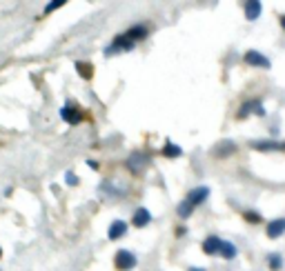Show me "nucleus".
<instances>
[{
    "label": "nucleus",
    "instance_id": "nucleus-1",
    "mask_svg": "<svg viewBox=\"0 0 285 271\" xmlns=\"http://www.w3.org/2000/svg\"><path fill=\"white\" fill-rule=\"evenodd\" d=\"M134 42L127 33H118V36L111 40V44L105 49V56H116V54H125V52H132L134 49Z\"/></svg>",
    "mask_w": 285,
    "mask_h": 271
},
{
    "label": "nucleus",
    "instance_id": "nucleus-2",
    "mask_svg": "<svg viewBox=\"0 0 285 271\" xmlns=\"http://www.w3.org/2000/svg\"><path fill=\"white\" fill-rule=\"evenodd\" d=\"M60 118L67 122V125H78V122H83L85 120V111L78 107L74 100H69L63 109H60Z\"/></svg>",
    "mask_w": 285,
    "mask_h": 271
},
{
    "label": "nucleus",
    "instance_id": "nucleus-3",
    "mask_svg": "<svg viewBox=\"0 0 285 271\" xmlns=\"http://www.w3.org/2000/svg\"><path fill=\"white\" fill-rule=\"evenodd\" d=\"M136 256H134L132 251H127V249H120L118 253L114 256V264H116V269L118 271H132L134 267H136Z\"/></svg>",
    "mask_w": 285,
    "mask_h": 271
},
{
    "label": "nucleus",
    "instance_id": "nucleus-4",
    "mask_svg": "<svg viewBox=\"0 0 285 271\" xmlns=\"http://www.w3.org/2000/svg\"><path fill=\"white\" fill-rule=\"evenodd\" d=\"M147 165H149V158L145 156V154H132L130 158H127V162H125V167L130 169L134 176H141L143 169L147 167Z\"/></svg>",
    "mask_w": 285,
    "mask_h": 271
},
{
    "label": "nucleus",
    "instance_id": "nucleus-5",
    "mask_svg": "<svg viewBox=\"0 0 285 271\" xmlns=\"http://www.w3.org/2000/svg\"><path fill=\"white\" fill-rule=\"evenodd\" d=\"M245 63L248 65H252V67H261V69H270V60L265 58L263 54H259L256 49H250L248 54H245Z\"/></svg>",
    "mask_w": 285,
    "mask_h": 271
},
{
    "label": "nucleus",
    "instance_id": "nucleus-6",
    "mask_svg": "<svg viewBox=\"0 0 285 271\" xmlns=\"http://www.w3.org/2000/svg\"><path fill=\"white\" fill-rule=\"evenodd\" d=\"M149 222H152V213H149V209H145V207H138L136 211H134L132 224H134V227H138V229H143V227H147Z\"/></svg>",
    "mask_w": 285,
    "mask_h": 271
},
{
    "label": "nucleus",
    "instance_id": "nucleus-7",
    "mask_svg": "<svg viewBox=\"0 0 285 271\" xmlns=\"http://www.w3.org/2000/svg\"><path fill=\"white\" fill-rule=\"evenodd\" d=\"M125 234H127V222L125 220H114V222L109 224V229H107L109 240H120Z\"/></svg>",
    "mask_w": 285,
    "mask_h": 271
},
{
    "label": "nucleus",
    "instance_id": "nucleus-8",
    "mask_svg": "<svg viewBox=\"0 0 285 271\" xmlns=\"http://www.w3.org/2000/svg\"><path fill=\"white\" fill-rule=\"evenodd\" d=\"M267 238H281V236L285 234V218H278V220H272L270 224H267Z\"/></svg>",
    "mask_w": 285,
    "mask_h": 271
},
{
    "label": "nucleus",
    "instance_id": "nucleus-9",
    "mask_svg": "<svg viewBox=\"0 0 285 271\" xmlns=\"http://www.w3.org/2000/svg\"><path fill=\"white\" fill-rule=\"evenodd\" d=\"M208 196H210V189H208V187H196V189H192V191L187 194V200L192 202L194 207H198L200 202L208 200Z\"/></svg>",
    "mask_w": 285,
    "mask_h": 271
},
{
    "label": "nucleus",
    "instance_id": "nucleus-10",
    "mask_svg": "<svg viewBox=\"0 0 285 271\" xmlns=\"http://www.w3.org/2000/svg\"><path fill=\"white\" fill-rule=\"evenodd\" d=\"M221 247H223V240L219 236H210V238H205V242H203V251L208 253V256L221 253Z\"/></svg>",
    "mask_w": 285,
    "mask_h": 271
},
{
    "label": "nucleus",
    "instance_id": "nucleus-11",
    "mask_svg": "<svg viewBox=\"0 0 285 271\" xmlns=\"http://www.w3.org/2000/svg\"><path fill=\"white\" fill-rule=\"evenodd\" d=\"M243 9H245V18H248V20H256V18L261 16V9H263V5H261L259 0H250V3L243 5Z\"/></svg>",
    "mask_w": 285,
    "mask_h": 271
},
{
    "label": "nucleus",
    "instance_id": "nucleus-12",
    "mask_svg": "<svg viewBox=\"0 0 285 271\" xmlns=\"http://www.w3.org/2000/svg\"><path fill=\"white\" fill-rule=\"evenodd\" d=\"M252 111H256V114H261V116L265 114V109L261 107L259 100H248V103H245V105L241 107V111H238V118H245L248 114H252Z\"/></svg>",
    "mask_w": 285,
    "mask_h": 271
},
{
    "label": "nucleus",
    "instance_id": "nucleus-13",
    "mask_svg": "<svg viewBox=\"0 0 285 271\" xmlns=\"http://www.w3.org/2000/svg\"><path fill=\"white\" fill-rule=\"evenodd\" d=\"M125 33L132 38L134 42H138V40H143V38H147L149 31H147V27H145V25H134V27H130V29H127Z\"/></svg>",
    "mask_w": 285,
    "mask_h": 271
},
{
    "label": "nucleus",
    "instance_id": "nucleus-14",
    "mask_svg": "<svg viewBox=\"0 0 285 271\" xmlns=\"http://www.w3.org/2000/svg\"><path fill=\"white\" fill-rule=\"evenodd\" d=\"M76 71H78V76H80V78H85V80H92V76H94V65H92V63H80V60H78V63H76Z\"/></svg>",
    "mask_w": 285,
    "mask_h": 271
},
{
    "label": "nucleus",
    "instance_id": "nucleus-15",
    "mask_svg": "<svg viewBox=\"0 0 285 271\" xmlns=\"http://www.w3.org/2000/svg\"><path fill=\"white\" fill-rule=\"evenodd\" d=\"M183 154V149L178 145H174L172 140H167L165 143V147H163V156H167V158H178Z\"/></svg>",
    "mask_w": 285,
    "mask_h": 271
},
{
    "label": "nucleus",
    "instance_id": "nucleus-16",
    "mask_svg": "<svg viewBox=\"0 0 285 271\" xmlns=\"http://www.w3.org/2000/svg\"><path fill=\"white\" fill-rule=\"evenodd\" d=\"M221 256L225 258V260H232V258H236V247H234L232 242H225V240H223V247H221Z\"/></svg>",
    "mask_w": 285,
    "mask_h": 271
},
{
    "label": "nucleus",
    "instance_id": "nucleus-17",
    "mask_svg": "<svg viewBox=\"0 0 285 271\" xmlns=\"http://www.w3.org/2000/svg\"><path fill=\"white\" fill-rule=\"evenodd\" d=\"M252 149H261V151H267V149H283V151H285V143H252Z\"/></svg>",
    "mask_w": 285,
    "mask_h": 271
},
{
    "label": "nucleus",
    "instance_id": "nucleus-18",
    "mask_svg": "<svg viewBox=\"0 0 285 271\" xmlns=\"http://www.w3.org/2000/svg\"><path fill=\"white\" fill-rule=\"evenodd\" d=\"M176 211H178V216H181V218H189V216H192V211H194V205L185 198V200L181 202V205H178Z\"/></svg>",
    "mask_w": 285,
    "mask_h": 271
},
{
    "label": "nucleus",
    "instance_id": "nucleus-19",
    "mask_svg": "<svg viewBox=\"0 0 285 271\" xmlns=\"http://www.w3.org/2000/svg\"><path fill=\"white\" fill-rule=\"evenodd\" d=\"M270 267L272 269H281L283 267V258L278 256V253H272L270 256Z\"/></svg>",
    "mask_w": 285,
    "mask_h": 271
},
{
    "label": "nucleus",
    "instance_id": "nucleus-20",
    "mask_svg": "<svg viewBox=\"0 0 285 271\" xmlns=\"http://www.w3.org/2000/svg\"><path fill=\"white\" fill-rule=\"evenodd\" d=\"M63 5L65 3H60V0H56V3H47V5H45V14H52L54 9H60Z\"/></svg>",
    "mask_w": 285,
    "mask_h": 271
},
{
    "label": "nucleus",
    "instance_id": "nucleus-21",
    "mask_svg": "<svg viewBox=\"0 0 285 271\" xmlns=\"http://www.w3.org/2000/svg\"><path fill=\"white\" fill-rule=\"evenodd\" d=\"M65 183L67 185H78V176H76L74 171H67L65 173Z\"/></svg>",
    "mask_w": 285,
    "mask_h": 271
},
{
    "label": "nucleus",
    "instance_id": "nucleus-22",
    "mask_svg": "<svg viewBox=\"0 0 285 271\" xmlns=\"http://www.w3.org/2000/svg\"><path fill=\"white\" fill-rule=\"evenodd\" d=\"M245 218H248V220H254V222H256V220H261V216H256V213H245Z\"/></svg>",
    "mask_w": 285,
    "mask_h": 271
},
{
    "label": "nucleus",
    "instance_id": "nucleus-23",
    "mask_svg": "<svg viewBox=\"0 0 285 271\" xmlns=\"http://www.w3.org/2000/svg\"><path fill=\"white\" fill-rule=\"evenodd\" d=\"M281 27H283V31H285V16H283V18H281Z\"/></svg>",
    "mask_w": 285,
    "mask_h": 271
},
{
    "label": "nucleus",
    "instance_id": "nucleus-24",
    "mask_svg": "<svg viewBox=\"0 0 285 271\" xmlns=\"http://www.w3.org/2000/svg\"><path fill=\"white\" fill-rule=\"evenodd\" d=\"M189 271H205V269H196V267H192V269H189Z\"/></svg>",
    "mask_w": 285,
    "mask_h": 271
},
{
    "label": "nucleus",
    "instance_id": "nucleus-25",
    "mask_svg": "<svg viewBox=\"0 0 285 271\" xmlns=\"http://www.w3.org/2000/svg\"><path fill=\"white\" fill-rule=\"evenodd\" d=\"M0 256H3V249H0Z\"/></svg>",
    "mask_w": 285,
    "mask_h": 271
}]
</instances>
